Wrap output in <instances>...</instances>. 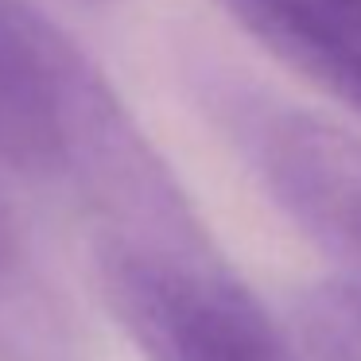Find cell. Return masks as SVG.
<instances>
[{"mask_svg": "<svg viewBox=\"0 0 361 361\" xmlns=\"http://www.w3.org/2000/svg\"><path fill=\"white\" fill-rule=\"evenodd\" d=\"M94 280L144 361H307L210 233L94 241Z\"/></svg>", "mask_w": 361, "mask_h": 361, "instance_id": "6da1fadb", "label": "cell"}, {"mask_svg": "<svg viewBox=\"0 0 361 361\" xmlns=\"http://www.w3.org/2000/svg\"><path fill=\"white\" fill-rule=\"evenodd\" d=\"M195 90L264 195L334 260L338 280L361 283V136L221 66H198Z\"/></svg>", "mask_w": 361, "mask_h": 361, "instance_id": "7a4b0ae2", "label": "cell"}, {"mask_svg": "<svg viewBox=\"0 0 361 361\" xmlns=\"http://www.w3.org/2000/svg\"><path fill=\"white\" fill-rule=\"evenodd\" d=\"M78 39L32 0H0V164L55 187L63 94Z\"/></svg>", "mask_w": 361, "mask_h": 361, "instance_id": "3957f363", "label": "cell"}, {"mask_svg": "<svg viewBox=\"0 0 361 361\" xmlns=\"http://www.w3.org/2000/svg\"><path fill=\"white\" fill-rule=\"evenodd\" d=\"M280 63L361 113V0H218Z\"/></svg>", "mask_w": 361, "mask_h": 361, "instance_id": "277c9868", "label": "cell"}, {"mask_svg": "<svg viewBox=\"0 0 361 361\" xmlns=\"http://www.w3.org/2000/svg\"><path fill=\"white\" fill-rule=\"evenodd\" d=\"M0 361H86V330L12 206L0 198Z\"/></svg>", "mask_w": 361, "mask_h": 361, "instance_id": "5b68a950", "label": "cell"}, {"mask_svg": "<svg viewBox=\"0 0 361 361\" xmlns=\"http://www.w3.org/2000/svg\"><path fill=\"white\" fill-rule=\"evenodd\" d=\"M295 330L314 361H361V283H314L295 303Z\"/></svg>", "mask_w": 361, "mask_h": 361, "instance_id": "8992f818", "label": "cell"}]
</instances>
